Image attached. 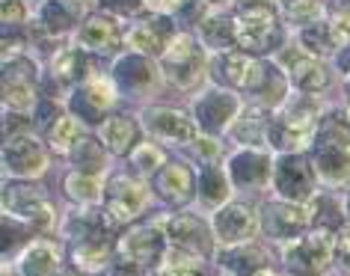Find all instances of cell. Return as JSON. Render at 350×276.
<instances>
[{"label": "cell", "instance_id": "cell-33", "mask_svg": "<svg viewBox=\"0 0 350 276\" xmlns=\"http://www.w3.org/2000/svg\"><path fill=\"white\" fill-rule=\"evenodd\" d=\"M267 128H270V119L265 116L261 107H252V110H243L234 119V125L229 128L232 137L243 146H256L261 140H267Z\"/></svg>", "mask_w": 350, "mask_h": 276}, {"label": "cell", "instance_id": "cell-12", "mask_svg": "<svg viewBox=\"0 0 350 276\" xmlns=\"http://www.w3.org/2000/svg\"><path fill=\"white\" fill-rule=\"evenodd\" d=\"M113 101H116V83L107 77H90L68 96V110L81 119L83 125H101L107 119Z\"/></svg>", "mask_w": 350, "mask_h": 276}, {"label": "cell", "instance_id": "cell-28", "mask_svg": "<svg viewBox=\"0 0 350 276\" xmlns=\"http://www.w3.org/2000/svg\"><path fill=\"white\" fill-rule=\"evenodd\" d=\"M98 140L110 154H131L139 146V122L128 113L107 116L98 125Z\"/></svg>", "mask_w": 350, "mask_h": 276}, {"label": "cell", "instance_id": "cell-52", "mask_svg": "<svg viewBox=\"0 0 350 276\" xmlns=\"http://www.w3.org/2000/svg\"><path fill=\"white\" fill-rule=\"evenodd\" d=\"M347 214H350V193H347Z\"/></svg>", "mask_w": 350, "mask_h": 276}, {"label": "cell", "instance_id": "cell-46", "mask_svg": "<svg viewBox=\"0 0 350 276\" xmlns=\"http://www.w3.org/2000/svg\"><path fill=\"white\" fill-rule=\"evenodd\" d=\"M336 256H338L341 271L350 273V232H347V235H341V238H338V244H336Z\"/></svg>", "mask_w": 350, "mask_h": 276}, {"label": "cell", "instance_id": "cell-32", "mask_svg": "<svg viewBox=\"0 0 350 276\" xmlns=\"http://www.w3.org/2000/svg\"><path fill=\"white\" fill-rule=\"evenodd\" d=\"M51 149L59 152V154H72L77 146L86 140V131H83V122L77 119L75 113H59V119L45 131Z\"/></svg>", "mask_w": 350, "mask_h": 276}, {"label": "cell", "instance_id": "cell-10", "mask_svg": "<svg viewBox=\"0 0 350 276\" xmlns=\"http://www.w3.org/2000/svg\"><path fill=\"white\" fill-rule=\"evenodd\" d=\"M241 113V101L234 92L223 89V86H211L202 96H196L193 101V119L205 134L220 137L234 125V119Z\"/></svg>", "mask_w": 350, "mask_h": 276}, {"label": "cell", "instance_id": "cell-27", "mask_svg": "<svg viewBox=\"0 0 350 276\" xmlns=\"http://www.w3.org/2000/svg\"><path fill=\"white\" fill-rule=\"evenodd\" d=\"M51 77H54V83L59 86H81L86 83L92 74V54H86L83 48H63V51H57L54 59H51Z\"/></svg>", "mask_w": 350, "mask_h": 276}, {"label": "cell", "instance_id": "cell-43", "mask_svg": "<svg viewBox=\"0 0 350 276\" xmlns=\"http://www.w3.org/2000/svg\"><path fill=\"white\" fill-rule=\"evenodd\" d=\"M190 149H193V154L202 161V167H208V163H214L220 158V143H217V137H211V134L196 137V140L190 143Z\"/></svg>", "mask_w": 350, "mask_h": 276}, {"label": "cell", "instance_id": "cell-2", "mask_svg": "<svg viewBox=\"0 0 350 276\" xmlns=\"http://www.w3.org/2000/svg\"><path fill=\"white\" fill-rule=\"evenodd\" d=\"M234 39L243 54H267L279 39L273 0H241L234 15Z\"/></svg>", "mask_w": 350, "mask_h": 276}, {"label": "cell", "instance_id": "cell-50", "mask_svg": "<svg viewBox=\"0 0 350 276\" xmlns=\"http://www.w3.org/2000/svg\"><path fill=\"white\" fill-rule=\"evenodd\" d=\"M208 6H223V3H232V0H205Z\"/></svg>", "mask_w": 350, "mask_h": 276}, {"label": "cell", "instance_id": "cell-30", "mask_svg": "<svg viewBox=\"0 0 350 276\" xmlns=\"http://www.w3.org/2000/svg\"><path fill=\"white\" fill-rule=\"evenodd\" d=\"M223 271L229 276H258L261 271H267V253L256 244H241L229 247L223 253Z\"/></svg>", "mask_w": 350, "mask_h": 276}, {"label": "cell", "instance_id": "cell-11", "mask_svg": "<svg viewBox=\"0 0 350 276\" xmlns=\"http://www.w3.org/2000/svg\"><path fill=\"white\" fill-rule=\"evenodd\" d=\"M161 226H163L166 240H170L172 249H181V253H190L199 258L214 256L217 235L202 217H193V214H172V217L161 220Z\"/></svg>", "mask_w": 350, "mask_h": 276}, {"label": "cell", "instance_id": "cell-8", "mask_svg": "<svg viewBox=\"0 0 350 276\" xmlns=\"http://www.w3.org/2000/svg\"><path fill=\"white\" fill-rule=\"evenodd\" d=\"M3 205H6V214L24 220L33 232H51L57 223L54 205L48 202L45 193L36 191V184H12V181H6Z\"/></svg>", "mask_w": 350, "mask_h": 276}, {"label": "cell", "instance_id": "cell-24", "mask_svg": "<svg viewBox=\"0 0 350 276\" xmlns=\"http://www.w3.org/2000/svg\"><path fill=\"white\" fill-rule=\"evenodd\" d=\"M196 172L187 167L185 161H175V163H166V167L154 176V193L161 196L163 202L170 205H187L196 193Z\"/></svg>", "mask_w": 350, "mask_h": 276}, {"label": "cell", "instance_id": "cell-7", "mask_svg": "<svg viewBox=\"0 0 350 276\" xmlns=\"http://www.w3.org/2000/svg\"><path fill=\"white\" fill-rule=\"evenodd\" d=\"M148 187L139 178L131 176H113L104 187V217L107 226H125V223L137 220L148 205Z\"/></svg>", "mask_w": 350, "mask_h": 276}, {"label": "cell", "instance_id": "cell-6", "mask_svg": "<svg viewBox=\"0 0 350 276\" xmlns=\"http://www.w3.org/2000/svg\"><path fill=\"white\" fill-rule=\"evenodd\" d=\"M276 66L282 68V74L288 77V83L297 86V92H309L318 96L321 89L329 86V68L321 57L309 54L303 45H285L276 54Z\"/></svg>", "mask_w": 350, "mask_h": 276}, {"label": "cell", "instance_id": "cell-48", "mask_svg": "<svg viewBox=\"0 0 350 276\" xmlns=\"http://www.w3.org/2000/svg\"><path fill=\"white\" fill-rule=\"evenodd\" d=\"M336 66H338V72L345 74V77H350V45H345L336 54Z\"/></svg>", "mask_w": 350, "mask_h": 276}, {"label": "cell", "instance_id": "cell-49", "mask_svg": "<svg viewBox=\"0 0 350 276\" xmlns=\"http://www.w3.org/2000/svg\"><path fill=\"white\" fill-rule=\"evenodd\" d=\"M345 110H347V116H350V77L345 81Z\"/></svg>", "mask_w": 350, "mask_h": 276}, {"label": "cell", "instance_id": "cell-51", "mask_svg": "<svg viewBox=\"0 0 350 276\" xmlns=\"http://www.w3.org/2000/svg\"><path fill=\"white\" fill-rule=\"evenodd\" d=\"M258 276H279V273H273V271H261Z\"/></svg>", "mask_w": 350, "mask_h": 276}, {"label": "cell", "instance_id": "cell-34", "mask_svg": "<svg viewBox=\"0 0 350 276\" xmlns=\"http://www.w3.org/2000/svg\"><path fill=\"white\" fill-rule=\"evenodd\" d=\"M300 45L314 57H329V54H338L341 51L336 33H332L327 18H321V21L309 24V27H303L300 30Z\"/></svg>", "mask_w": 350, "mask_h": 276}, {"label": "cell", "instance_id": "cell-41", "mask_svg": "<svg viewBox=\"0 0 350 276\" xmlns=\"http://www.w3.org/2000/svg\"><path fill=\"white\" fill-rule=\"evenodd\" d=\"M327 21H329L332 33H336L338 45H341V48L350 45V0H345V3H336V10L329 12Z\"/></svg>", "mask_w": 350, "mask_h": 276}, {"label": "cell", "instance_id": "cell-21", "mask_svg": "<svg viewBox=\"0 0 350 276\" xmlns=\"http://www.w3.org/2000/svg\"><path fill=\"white\" fill-rule=\"evenodd\" d=\"M59 247L51 240H33L15 256V264L3 267V276H59Z\"/></svg>", "mask_w": 350, "mask_h": 276}, {"label": "cell", "instance_id": "cell-38", "mask_svg": "<svg viewBox=\"0 0 350 276\" xmlns=\"http://www.w3.org/2000/svg\"><path fill=\"white\" fill-rule=\"evenodd\" d=\"M205 258L181 253V249H166V256L161 258V264L154 267V276H199L202 273Z\"/></svg>", "mask_w": 350, "mask_h": 276}, {"label": "cell", "instance_id": "cell-15", "mask_svg": "<svg viewBox=\"0 0 350 276\" xmlns=\"http://www.w3.org/2000/svg\"><path fill=\"white\" fill-rule=\"evenodd\" d=\"M113 83L116 89H122L125 96H148L161 86L163 74H161V66L154 63L152 57H143V54H125L113 63Z\"/></svg>", "mask_w": 350, "mask_h": 276}, {"label": "cell", "instance_id": "cell-22", "mask_svg": "<svg viewBox=\"0 0 350 276\" xmlns=\"http://www.w3.org/2000/svg\"><path fill=\"white\" fill-rule=\"evenodd\" d=\"M119 27H116V18L107 12H98V15H86V21L77 27L75 33V45L83 48L86 54H98V57H107V54H116L119 51Z\"/></svg>", "mask_w": 350, "mask_h": 276}, {"label": "cell", "instance_id": "cell-20", "mask_svg": "<svg viewBox=\"0 0 350 276\" xmlns=\"http://www.w3.org/2000/svg\"><path fill=\"white\" fill-rule=\"evenodd\" d=\"M143 128L154 140L163 143H178V146H190L196 140V119H190L187 113L175 107H148L143 113Z\"/></svg>", "mask_w": 350, "mask_h": 276}, {"label": "cell", "instance_id": "cell-4", "mask_svg": "<svg viewBox=\"0 0 350 276\" xmlns=\"http://www.w3.org/2000/svg\"><path fill=\"white\" fill-rule=\"evenodd\" d=\"M332 253H336L332 232L314 229V232H306V235L288 240L282 247V262L288 267V273H294V276H321L329 267Z\"/></svg>", "mask_w": 350, "mask_h": 276}, {"label": "cell", "instance_id": "cell-29", "mask_svg": "<svg viewBox=\"0 0 350 276\" xmlns=\"http://www.w3.org/2000/svg\"><path fill=\"white\" fill-rule=\"evenodd\" d=\"M196 196L202 202V208L208 211H217L229 202L232 196V178L229 172L217 163H208V167L199 169V178H196Z\"/></svg>", "mask_w": 350, "mask_h": 276}, {"label": "cell", "instance_id": "cell-16", "mask_svg": "<svg viewBox=\"0 0 350 276\" xmlns=\"http://www.w3.org/2000/svg\"><path fill=\"white\" fill-rule=\"evenodd\" d=\"M309 226H312V211L300 202L276 199V202H267L265 211H261V229L273 240H282V244L306 235Z\"/></svg>", "mask_w": 350, "mask_h": 276}, {"label": "cell", "instance_id": "cell-5", "mask_svg": "<svg viewBox=\"0 0 350 276\" xmlns=\"http://www.w3.org/2000/svg\"><path fill=\"white\" fill-rule=\"evenodd\" d=\"M314 178H318V172L303 152H282L279 158H273V191L279 199L306 205L318 196Z\"/></svg>", "mask_w": 350, "mask_h": 276}, {"label": "cell", "instance_id": "cell-3", "mask_svg": "<svg viewBox=\"0 0 350 276\" xmlns=\"http://www.w3.org/2000/svg\"><path fill=\"white\" fill-rule=\"evenodd\" d=\"M161 66L163 81H170L178 89H193L208 72V59H205V45L196 42L190 33H178L170 48L163 51V57L157 59Z\"/></svg>", "mask_w": 350, "mask_h": 276}, {"label": "cell", "instance_id": "cell-13", "mask_svg": "<svg viewBox=\"0 0 350 276\" xmlns=\"http://www.w3.org/2000/svg\"><path fill=\"white\" fill-rule=\"evenodd\" d=\"M211 229L223 247H241V244H250L258 235L261 217L256 208H250L243 202H226L223 208L214 211Z\"/></svg>", "mask_w": 350, "mask_h": 276}, {"label": "cell", "instance_id": "cell-17", "mask_svg": "<svg viewBox=\"0 0 350 276\" xmlns=\"http://www.w3.org/2000/svg\"><path fill=\"white\" fill-rule=\"evenodd\" d=\"M170 249V240H166L163 226H137L125 232L116 244V256H125L131 262H137L139 267H157L161 258Z\"/></svg>", "mask_w": 350, "mask_h": 276}, {"label": "cell", "instance_id": "cell-36", "mask_svg": "<svg viewBox=\"0 0 350 276\" xmlns=\"http://www.w3.org/2000/svg\"><path fill=\"white\" fill-rule=\"evenodd\" d=\"M72 161H75V169L77 172L101 176V172L107 169V149H104L101 140H92V137H86V140L72 152Z\"/></svg>", "mask_w": 350, "mask_h": 276}, {"label": "cell", "instance_id": "cell-9", "mask_svg": "<svg viewBox=\"0 0 350 276\" xmlns=\"http://www.w3.org/2000/svg\"><path fill=\"white\" fill-rule=\"evenodd\" d=\"M39 68L30 57L3 59V107L15 113H30L39 105Z\"/></svg>", "mask_w": 350, "mask_h": 276}, {"label": "cell", "instance_id": "cell-39", "mask_svg": "<svg viewBox=\"0 0 350 276\" xmlns=\"http://www.w3.org/2000/svg\"><path fill=\"white\" fill-rule=\"evenodd\" d=\"M276 3L285 18L297 24L300 30L314 21H321V15H323V0H276Z\"/></svg>", "mask_w": 350, "mask_h": 276}, {"label": "cell", "instance_id": "cell-25", "mask_svg": "<svg viewBox=\"0 0 350 276\" xmlns=\"http://www.w3.org/2000/svg\"><path fill=\"white\" fill-rule=\"evenodd\" d=\"M83 0H42L36 27L45 36H63V33L81 27L83 18Z\"/></svg>", "mask_w": 350, "mask_h": 276}, {"label": "cell", "instance_id": "cell-1", "mask_svg": "<svg viewBox=\"0 0 350 276\" xmlns=\"http://www.w3.org/2000/svg\"><path fill=\"white\" fill-rule=\"evenodd\" d=\"M321 101L309 92H291L288 101L276 110L267 128V143L282 152H300L314 140V131L321 125Z\"/></svg>", "mask_w": 350, "mask_h": 276}, {"label": "cell", "instance_id": "cell-26", "mask_svg": "<svg viewBox=\"0 0 350 276\" xmlns=\"http://www.w3.org/2000/svg\"><path fill=\"white\" fill-rule=\"evenodd\" d=\"M110 262H113V247H110L107 229L72 240V264L77 267V271L101 273V271L110 267Z\"/></svg>", "mask_w": 350, "mask_h": 276}, {"label": "cell", "instance_id": "cell-42", "mask_svg": "<svg viewBox=\"0 0 350 276\" xmlns=\"http://www.w3.org/2000/svg\"><path fill=\"white\" fill-rule=\"evenodd\" d=\"M98 6L113 18H131V15L143 12L146 0H98Z\"/></svg>", "mask_w": 350, "mask_h": 276}, {"label": "cell", "instance_id": "cell-18", "mask_svg": "<svg viewBox=\"0 0 350 276\" xmlns=\"http://www.w3.org/2000/svg\"><path fill=\"white\" fill-rule=\"evenodd\" d=\"M175 36H178V33H175L172 18H166V15L154 12V15H148V18L137 21L134 27L128 30L125 42H128V48L134 51V54L161 59V57H163V51L170 48V42H172Z\"/></svg>", "mask_w": 350, "mask_h": 276}, {"label": "cell", "instance_id": "cell-45", "mask_svg": "<svg viewBox=\"0 0 350 276\" xmlns=\"http://www.w3.org/2000/svg\"><path fill=\"white\" fill-rule=\"evenodd\" d=\"M21 134H30V119H27V113L6 110V116H3V137H21Z\"/></svg>", "mask_w": 350, "mask_h": 276}, {"label": "cell", "instance_id": "cell-40", "mask_svg": "<svg viewBox=\"0 0 350 276\" xmlns=\"http://www.w3.org/2000/svg\"><path fill=\"white\" fill-rule=\"evenodd\" d=\"M131 167H134L137 176H157L166 167V154L161 146L154 143H139L134 152H131Z\"/></svg>", "mask_w": 350, "mask_h": 276}, {"label": "cell", "instance_id": "cell-35", "mask_svg": "<svg viewBox=\"0 0 350 276\" xmlns=\"http://www.w3.org/2000/svg\"><path fill=\"white\" fill-rule=\"evenodd\" d=\"M104 181L101 176H90V172H68L66 176V193L68 199H75L77 205H95L104 199Z\"/></svg>", "mask_w": 350, "mask_h": 276}, {"label": "cell", "instance_id": "cell-47", "mask_svg": "<svg viewBox=\"0 0 350 276\" xmlns=\"http://www.w3.org/2000/svg\"><path fill=\"white\" fill-rule=\"evenodd\" d=\"M185 3H187V0H146L148 10H154V12H161V15H166V12H178Z\"/></svg>", "mask_w": 350, "mask_h": 276}, {"label": "cell", "instance_id": "cell-14", "mask_svg": "<svg viewBox=\"0 0 350 276\" xmlns=\"http://www.w3.org/2000/svg\"><path fill=\"white\" fill-rule=\"evenodd\" d=\"M48 169V152L33 134L6 137L3 143V172L6 178H39Z\"/></svg>", "mask_w": 350, "mask_h": 276}, {"label": "cell", "instance_id": "cell-44", "mask_svg": "<svg viewBox=\"0 0 350 276\" xmlns=\"http://www.w3.org/2000/svg\"><path fill=\"white\" fill-rule=\"evenodd\" d=\"M3 27H18L27 21V3L24 0H3Z\"/></svg>", "mask_w": 350, "mask_h": 276}, {"label": "cell", "instance_id": "cell-37", "mask_svg": "<svg viewBox=\"0 0 350 276\" xmlns=\"http://www.w3.org/2000/svg\"><path fill=\"white\" fill-rule=\"evenodd\" d=\"M312 226L314 229H327V232H338L345 223V205L336 196H314L312 199Z\"/></svg>", "mask_w": 350, "mask_h": 276}, {"label": "cell", "instance_id": "cell-19", "mask_svg": "<svg viewBox=\"0 0 350 276\" xmlns=\"http://www.w3.org/2000/svg\"><path fill=\"white\" fill-rule=\"evenodd\" d=\"M226 172H229L234 187H252V191H261V187L273 184V158L261 149H241L234 152L229 163H226Z\"/></svg>", "mask_w": 350, "mask_h": 276}, {"label": "cell", "instance_id": "cell-23", "mask_svg": "<svg viewBox=\"0 0 350 276\" xmlns=\"http://www.w3.org/2000/svg\"><path fill=\"white\" fill-rule=\"evenodd\" d=\"M312 167L323 184H347L350 181V146L312 140Z\"/></svg>", "mask_w": 350, "mask_h": 276}, {"label": "cell", "instance_id": "cell-31", "mask_svg": "<svg viewBox=\"0 0 350 276\" xmlns=\"http://www.w3.org/2000/svg\"><path fill=\"white\" fill-rule=\"evenodd\" d=\"M199 39H202L205 48L217 51V54H220V51H232L238 45V39H234V18L211 10L205 15V21L199 24Z\"/></svg>", "mask_w": 350, "mask_h": 276}]
</instances>
